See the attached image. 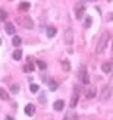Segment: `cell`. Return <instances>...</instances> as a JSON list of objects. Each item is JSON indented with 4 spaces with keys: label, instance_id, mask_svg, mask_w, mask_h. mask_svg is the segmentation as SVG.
I'll list each match as a JSON object with an SVG mask.
<instances>
[{
    "label": "cell",
    "instance_id": "obj_1",
    "mask_svg": "<svg viewBox=\"0 0 113 120\" xmlns=\"http://www.w3.org/2000/svg\"><path fill=\"white\" fill-rule=\"evenodd\" d=\"M109 40H110V34H109V32H103L101 37H100V40H98V43H97L96 51H97V53H103L104 49H106V47H107V44H109Z\"/></svg>",
    "mask_w": 113,
    "mask_h": 120
},
{
    "label": "cell",
    "instance_id": "obj_2",
    "mask_svg": "<svg viewBox=\"0 0 113 120\" xmlns=\"http://www.w3.org/2000/svg\"><path fill=\"white\" fill-rule=\"evenodd\" d=\"M84 13H85V4L84 3H78L75 6V16H76V19H82Z\"/></svg>",
    "mask_w": 113,
    "mask_h": 120
},
{
    "label": "cell",
    "instance_id": "obj_3",
    "mask_svg": "<svg viewBox=\"0 0 113 120\" xmlns=\"http://www.w3.org/2000/svg\"><path fill=\"white\" fill-rule=\"evenodd\" d=\"M65 43L66 44L74 43V29L72 28H68L66 31H65Z\"/></svg>",
    "mask_w": 113,
    "mask_h": 120
},
{
    "label": "cell",
    "instance_id": "obj_4",
    "mask_svg": "<svg viewBox=\"0 0 113 120\" xmlns=\"http://www.w3.org/2000/svg\"><path fill=\"white\" fill-rule=\"evenodd\" d=\"M79 76H81V81L84 85H88L90 83V76H88V72L85 68H81V72H79Z\"/></svg>",
    "mask_w": 113,
    "mask_h": 120
},
{
    "label": "cell",
    "instance_id": "obj_5",
    "mask_svg": "<svg viewBox=\"0 0 113 120\" xmlns=\"http://www.w3.org/2000/svg\"><path fill=\"white\" fill-rule=\"evenodd\" d=\"M21 25L23 28H27V29H32L34 28V22L31 21V18L25 16V18H22V19H21Z\"/></svg>",
    "mask_w": 113,
    "mask_h": 120
},
{
    "label": "cell",
    "instance_id": "obj_6",
    "mask_svg": "<svg viewBox=\"0 0 113 120\" xmlns=\"http://www.w3.org/2000/svg\"><path fill=\"white\" fill-rule=\"evenodd\" d=\"M110 95H112V86L106 85V86L103 88V91H101V100H103V101H107V100L110 98Z\"/></svg>",
    "mask_w": 113,
    "mask_h": 120
},
{
    "label": "cell",
    "instance_id": "obj_7",
    "mask_svg": "<svg viewBox=\"0 0 113 120\" xmlns=\"http://www.w3.org/2000/svg\"><path fill=\"white\" fill-rule=\"evenodd\" d=\"M101 70L104 72V73H110V72L113 70V63L112 62H104L101 64Z\"/></svg>",
    "mask_w": 113,
    "mask_h": 120
},
{
    "label": "cell",
    "instance_id": "obj_8",
    "mask_svg": "<svg viewBox=\"0 0 113 120\" xmlns=\"http://www.w3.org/2000/svg\"><path fill=\"white\" fill-rule=\"evenodd\" d=\"M35 113V105L34 104H27L25 105V114L27 116H34Z\"/></svg>",
    "mask_w": 113,
    "mask_h": 120
},
{
    "label": "cell",
    "instance_id": "obj_9",
    "mask_svg": "<svg viewBox=\"0 0 113 120\" xmlns=\"http://www.w3.org/2000/svg\"><path fill=\"white\" fill-rule=\"evenodd\" d=\"M63 107H65L63 100H57V101H55V104H53V109H55L56 111H62Z\"/></svg>",
    "mask_w": 113,
    "mask_h": 120
},
{
    "label": "cell",
    "instance_id": "obj_10",
    "mask_svg": "<svg viewBox=\"0 0 113 120\" xmlns=\"http://www.w3.org/2000/svg\"><path fill=\"white\" fill-rule=\"evenodd\" d=\"M4 29H6V32L10 34V35H13V34H15V25H13L12 22H6Z\"/></svg>",
    "mask_w": 113,
    "mask_h": 120
},
{
    "label": "cell",
    "instance_id": "obj_11",
    "mask_svg": "<svg viewBox=\"0 0 113 120\" xmlns=\"http://www.w3.org/2000/svg\"><path fill=\"white\" fill-rule=\"evenodd\" d=\"M78 104V91H75L74 95H72V98H70V109H75V105Z\"/></svg>",
    "mask_w": 113,
    "mask_h": 120
},
{
    "label": "cell",
    "instance_id": "obj_12",
    "mask_svg": "<svg viewBox=\"0 0 113 120\" xmlns=\"http://www.w3.org/2000/svg\"><path fill=\"white\" fill-rule=\"evenodd\" d=\"M55 35H56V28L55 26H49V28H47V37L53 38Z\"/></svg>",
    "mask_w": 113,
    "mask_h": 120
},
{
    "label": "cell",
    "instance_id": "obj_13",
    "mask_svg": "<svg viewBox=\"0 0 113 120\" xmlns=\"http://www.w3.org/2000/svg\"><path fill=\"white\" fill-rule=\"evenodd\" d=\"M13 59H15V60H21V59H22V50L16 49V50L13 51Z\"/></svg>",
    "mask_w": 113,
    "mask_h": 120
},
{
    "label": "cell",
    "instance_id": "obj_14",
    "mask_svg": "<svg viewBox=\"0 0 113 120\" xmlns=\"http://www.w3.org/2000/svg\"><path fill=\"white\" fill-rule=\"evenodd\" d=\"M21 43H22L21 37H18V35H15V37H13V40H12V44H13L15 47H19V45H21Z\"/></svg>",
    "mask_w": 113,
    "mask_h": 120
},
{
    "label": "cell",
    "instance_id": "obj_15",
    "mask_svg": "<svg viewBox=\"0 0 113 120\" xmlns=\"http://www.w3.org/2000/svg\"><path fill=\"white\" fill-rule=\"evenodd\" d=\"M62 69L65 72H69L70 70V63L68 62V60H63V62H62Z\"/></svg>",
    "mask_w": 113,
    "mask_h": 120
},
{
    "label": "cell",
    "instance_id": "obj_16",
    "mask_svg": "<svg viewBox=\"0 0 113 120\" xmlns=\"http://www.w3.org/2000/svg\"><path fill=\"white\" fill-rule=\"evenodd\" d=\"M91 23H93L91 16H87V18H85V22H84V28H85V29H88V28L91 26Z\"/></svg>",
    "mask_w": 113,
    "mask_h": 120
},
{
    "label": "cell",
    "instance_id": "obj_17",
    "mask_svg": "<svg viewBox=\"0 0 113 120\" xmlns=\"http://www.w3.org/2000/svg\"><path fill=\"white\" fill-rule=\"evenodd\" d=\"M0 98L4 100V101H8V100H9V94L6 92L4 89H2V88H0Z\"/></svg>",
    "mask_w": 113,
    "mask_h": 120
},
{
    "label": "cell",
    "instance_id": "obj_18",
    "mask_svg": "<svg viewBox=\"0 0 113 120\" xmlns=\"http://www.w3.org/2000/svg\"><path fill=\"white\" fill-rule=\"evenodd\" d=\"M63 120H76V114H74L72 111H69L66 116H65V119Z\"/></svg>",
    "mask_w": 113,
    "mask_h": 120
},
{
    "label": "cell",
    "instance_id": "obj_19",
    "mask_svg": "<svg viewBox=\"0 0 113 120\" xmlns=\"http://www.w3.org/2000/svg\"><path fill=\"white\" fill-rule=\"evenodd\" d=\"M37 66L41 70H46L47 69V64H46V62H43V60H37Z\"/></svg>",
    "mask_w": 113,
    "mask_h": 120
},
{
    "label": "cell",
    "instance_id": "obj_20",
    "mask_svg": "<svg viewBox=\"0 0 113 120\" xmlns=\"http://www.w3.org/2000/svg\"><path fill=\"white\" fill-rule=\"evenodd\" d=\"M29 6H31V4H29L28 2H22V3L19 4V9H21V10H28Z\"/></svg>",
    "mask_w": 113,
    "mask_h": 120
},
{
    "label": "cell",
    "instance_id": "obj_21",
    "mask_svg": "<svg viewBox=\"0 0 113 120\" xmlns=\"http://www.w3.org/2000/svg\"><path fill=\"white\" fill-rule=\"evenodd\" d=\"M96 94H97V92H96V89H94V88H91L90 91L87 92V98H94V97H96Z\"/></svg>",
    "mask_w": 113,
    "mask_h": 120
},
{
    "label": "cell",
    "instance_id": "obj_22",
    "mask_svg": "<svg viewBox=\"0 0 113 120\" xmlns=\"http://www.w3.org/2000/svg\"><path fill=\"white\" fill-rule=\"evenodd\" d=\"M49 88H50V91H56V89H57V83L55 81H50L49 82Z\"/></svg>",
    "mask_w": 113,
    "mask_h": 120
},
{
    "label": "cell",
    "instance_id": "obj_23",
    "mask_svg": "<svg viewBox=\"0 0 113 120\" xmlns=\"http://www.w3.org/2000/svg\"><path fill=\"white\" fill-rule=\"evenodd\" d=\"M32 70H34V66L31 63H28V64L23 66V72H32Z\"/></svg>",
    "mask_w": 113,
    "mask_h": 120
},
{
    "label": "cell",
    "instance_id": "obj_24",
    "mask_svg": "<svg viewBox=\"0 0 113 120\" xmlns=\"http://www.w3.org/2000/svg\"><path fill=\"white\" fill-rule=\"evenodd\" d=\"M29 89H31V92H38V85L37 83H31V86H29Z\"/></svg>",
    "mask_w": 113,
    "mask_h": 120
},
{
    "label": "cell",
    "instance_id": "obj_25",
    "mask_svg": "<svg viewBox=\"0 0 113 120\" xmlns=\"http://www.w3.org/2000/svg\"><path fill=\"white\" fill-rule=\"evenodd\" d=\"M40 103H41V104H46V94H44V92L40 94Z\"/></svg>",
    "mask_w": 113,
    "mask_h": 120
},
{
    "label": "cell",
    "instance_id": "obj_26",
    "mask_svg": "<svg viewBox=\"0 0 113 120\" xmlns=\"http://www.w3.org/2000/svg\"><path fill=\"white\" fill-rule=\"evenodd\" d=\"M10 91L13 92V94H16L18 91H19V86H18V85H12V86H10Z\"/></svg>",
    "mask_w": 113,
    "mask_h": 120
},
{
    "label": "cell",
    "instance_id": "obj_27",
    "mask_svg": "<svg viewBox=\"0 0 113 120\" xmlns=\"http://www.w3.org/2000/svg\"><path fill=\"white\" fill-rule=\"evenodd\" d=\"M6 16H8V15H6V12H2V10H0V18H2V19H6Z\"/></svg>",
    "mask_w": 113,
    "mask_h": 120
},
{
    "label": "cell",
    "instance_id": "obj_28",
    "mask_svg": "<svg viewBox=\"0 0 113 120\" xmlns=\"http://www.w3.org/2000/svg\"><path fill=\"white\" fill-rule=\"evenodd\" d=\"M107 21H113V12L107 15Z\"/></svg>",
    "mask_w": 113,
    "mask_h": 120
},
{
    "label": "cell",
    "instance_id": "obj_29",
    "mask_svg": "<svg viewBox=\"0 0 113 120\" xmlns=\"http://www.w3.org/2000/svg\"><path fill=\"white\" fill-rule=\"evenodd\" d=\"M4 120H15V119L12 117V116H6V119H4Z\"/></svg>",
    "mask_w": 113,
    "mask_h": 120
},
{
    "label": "cell",
    "instance_id": "obj_30",
    "mask_svg": "<svg viewBox=\"0 0 113 120\" xmlns=\"http://www.w3.org/2000/svg\"><path fill=\"white\" fill-rule=\"evenodd\" d=\"M0 44H2V40H0Z\"/></svg>",
    "mask_w": 113,
    "mask_h": 120
},
{
    "label": "cell",
    "instance_id": "obj_31",
    "mask_svg": "<svg viewBox=\"0 0 113 120\" xmlns=\"http://www.w3.org/2000/svg\"><path fill=\"white\" fill-rule=\"evenodd\" d=\"M107 2H112V0H107Z\"/></svg>",
    "mask_w": 113,
    "mask_h": 120
}]
</instances>
